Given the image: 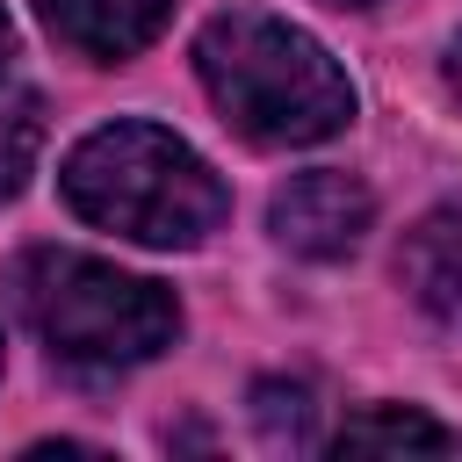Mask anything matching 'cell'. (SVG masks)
<instances>
[{"label":"cell","mask_w":462,"mask_h":462,"mask_svg":"<svg viewBox=\"0 0 462 462\" xmlns=\"http://www.w3.org/2000/svg\"><path fill=\"white\" fill-rule=\"evenodd\" d=\"M195 72L224 123L245 144L289 152V144H325L354 123V79L346 65L296 22L267 7H231L195 36Z\"/></svg>","instance_id":"6da1fadb"},{"label":"cell","mask_w":462,"mask_h":462,"mask_svg":"<svg viewBox=\"0 0 462 462\" xmlns=\"http://www.w3.org/2000/svg\"><path fill=\"white\" fill-rule=\"evenodd\" d=\"M0 65H7V7H0Z\"/></svg>","instance_id":"30bf717a"},{"label":"cell","mask_w":462,"mask_h":462,"mask_svg":"<svg viewBox=\"0 0 462 462\" xmlns=\"http://www.w3.org/2000/svg\"><path fill=\"white\" fill-rule=\"evenodd\" d=\"M173 0H43V22L58 29V43H72L79 58H130L166 29Z\"/></svg>","instance_id":"8992f818"},{"label":"cell","mask_w":462,"mask_h":462,"mask_svg":"<svg viewBox=\"0 0 462 462\" xmlns=\"http://www.w3.org/2000/svg\"><path fill=\"white\" fill-rule=\"evenodd\" d=\"M448 87H455V101H462V36L448 43Z\"/></svg>","instance_id":"9c48e42d"},{"label":"cell","mask_w":462,"mask_h":462,"mask_svg":"<svg viewBox=\"0 0 462 462\" xmlns=\"http://www.w3.org/2000/svg\"><path fill=\"white\" fill-rule=\"evenodd\" d=\"M14 303L36 325V339L65 368H87V375L137 368V361L166 354L173 332H180L173 289L123 274L116 260L65 253V245H36V253L14 260Z\"/></svg>","instance_id":"3957f363"},{"label":"cell","mask_w":462,"mask_h":462,"mask_svg":"<svg viewBox=\"0 0 462 462\" xmlns=\"http://www.w3.org/2000/svg\"><path fill=\"white\" fill-rule=\"evenodd\" d=\"M267 224H274V238L296 260H346L368 238V224H375V195L354 173L318 166V173H296L289 188H274Z\"/></svg>","instance_id":"277c9868"},{"label":"cell","mask_w":462,"mask_h":462,"mask_svg":"<svg viewBox=\"0 0 462 462\" xmlns=\"http://www.w3.org/2000/svg\"><path fill=\"white\" fill-rule=\"evenodd\" d=\"M397 282L411 289V303L440 325H462V202L448 209H426L411 231H404V253H397Z\"/></svg>","instance_id":"5b68a950"},{"label":"cell","mask_w":462,"mask_h":462,"mask_svg":"<svg viewBox=\"0 0 462 462\" xmlns=\"http://www.w3.org/2000/svg\"><path fill=\"white\" fill-rule=\"evenodd\" d=\"M332 448L339 455H462V433L411 411V404H375V411L346 419Z\"/></svg>","instance_id":"52a82bcc"},{"label":"cell","mask_w":462,"mask_h":462,"mask_svg":"<svg viewBox=\"0 0 462 462\" xmlns=\"http://www.w3.org/2000/svg\"><path fill=\"white\" fill-rule=\"evenodd\" d=\"M58 188L72 217L152 253L202 245L224 224V180L209 173L195 144H180L159 123H101L94 137L72 144Z\"/></svg>","instance_id":"7a4b0ae2"},{"label":"cell","mask_w":462,"mask_h":462,"mask_svg":"<svg viewBox=\"0 0 462 462\" xmlns=\"http://www.w3.org/2000/svg\"><path fill=\"white\" fill-rule=\"evenodd\" d=\"M36 152H43V108H36V94L0 65V202L29 180Z\"/></svg>","instance_id":"ba28073f"}]
</instances>
